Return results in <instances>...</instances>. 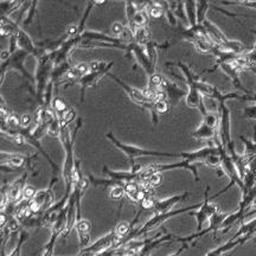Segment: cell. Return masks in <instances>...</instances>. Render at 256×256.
I'll list each match as a JSON object with an SVG mask.
<instances>
[{
  "mask_svg": "<svg viewBox=\"0 0 256 256\" xmlns=\"http://www.w3.org/2000/svg\"><path fill=\"white\" fill-rule=\"evenodd\" d=\"M62 124V122H61ZM69 125L62 124L61 128V134H59V141H61L62 146H63L65 152V159L63 168H62V177H63L64 185H65V191L64 195L70 197L73 192V172H75V163L76 159L73 157V144H75V138L77 135L78 130H80L81 126H82V119H77V125H76L73 134H70Z\"/></svg>",
  "mask_w": 256,
  "mask_h": 256,
  "instance_id": "obj_1",
  "label": "cell"
},
{
  "mask_svg": "<svg viewBox=\"0 0 256 256\" xmlns=\"http://www.w3.org/2000/svg\"><path fill=\"white\" fill-rule=\"evenodd\" d=\"M201 205V204H195V205H191V206H186V208L178 209V210H172V211L165 212V214H154L153 216H152L151 219L147 220L145 224L143 225V227H140L139 229H133V230L130 231L129 235H128L125 239L120 241L119 243L116 244L115 248L126 246V244L129 243L130 241H134V238H137L141 235H145V234L149 233V231H152V230H154V229L160 227L162 224H164V223L167 219H173V217L179 216V215L186 214V212H191L192 210H196V209H200Z\"/></svg>",
  "mask_w": 256,
  "mask_h": 256,
  "instance_id": "obj_2",
  "label": "cell"
},
{
  "mask_svg": "<svg viewBox=\"0 0 256 256\" xmlns=\"http://www.w3.org/2000/svg\"><path fill=\"white\" fill-rule=\"evenodd\" d=\"M106 138L113 144L114 146L118 147L121 152H124L125 156L127 157V159L129 160L130 167H134L135 165V159L141 157H171V158H177L181 157V153H170V152H162V151H153V149H146L143 147H138L134 145H127V144L121 143L119 139L114 137V134L111 132H108L106 134Z\"/></svg>",
  "mask_w": 256,
  "mask_h": 256,
  "instance_id": "obj_3",
  "label": "cell"
},
{
  "mask_svg": "<svg viewBox=\"0 0 256 256\" xmlns=\"http://www.w3.org/2000/svg\"><path fill=\"white\" fill-rule=\"evenodd\" d=\"M28 53L18 49L16 53L11 54L10 58L7 61L1 62V64H0V84H2V82H4L6 73L11 72V70H16V72L21 73V76L25 77L26 80H29L30 83L35 84V82H36L35 77L29 72H26L25 69V59L28 58Z\"/></svg>",
  "mask_w": 256,
  "mask_h": 256,
  "instance_id": "obj_4",
  "label": "cell"
},
{
  "mask_svg": "<svg viewBox=\"0 0 256 256\" xmlns=\"http://www.w3.org/2000/svg\"><path fill=\"white\" fill-rule=\"evenodd\" d=\"M107 76H110L111 80L115 81V82L118 83L122 89H124L125 92L128 95V97H129L133 102H135L137 105L140 106V107L145 108V110H148L149 113H151L152 121H153V124L158 125V114L156 113V110H154V102L149 99H147V97L145 96V94H144V91H140V89L134 88V87L129 86V84L124 82L121 78H119L118 76L114 75L111 72L108 73Z\"/></svg>",
  "mask_w": 256,
  "mask_h": 256,
  "instance_id": "obj_5",
  "label": "cell"
},
{
  "mask_svg": "<svg viewBox=\"0 0 256 256\" xmlns=\"http://www.w3.org/2000/svg\"><path fill=\"white\" fill-rule=\"evenodd\" d=\"M209 190H210V186H206L205 192H204V201L201 203V208L197 211L190 212V215L195 217L196 220H197V233H201V230H204V224L206 222H210L211 217L217 211H219V206L210 201L211 200L209 197Z\"/></svg>",
  "mask_w": 256,
  "mask_h": 256,
  "instance_id": "obj_6",
  "label": "cell"
},
{
  "mask_svg": "<svg viewBox=\"0 0 256 256\" xmlns=\"http://www.w3.org/2000/svg\"><path fill=\"white\" fill-rule=\"evenodd\" d=\"M125 56H134L135 61H137L138 63L141 65V68L145 70L147 75H148V77H151V76H153L154 73H156V65L149 61L148 56H147L146 48L144 45H139L135 42L130 43V44H128L127 46L126 55Z\"/></svg>",
  "mask_w": 256,
  "mask_h": 256,
  "instance_id": "obj_7",
  "label": "cell"
},
{
  "mask_svg": "<svg viewBox=\"0 0 256 256\" xmlns=\"http://www.w3.org/2000/svg\"><path fill=\"white\" fill-rule=\"evenodd\" d=\"M219 140L224 148L227 149L234 144L231 139V120H230V110L227 107L225 102L219 103Z\"/></svg>",
  "mask_w": 256,
  "mask_h": 256,
  "instance_id": "obj_8",
  "label": "cell"
},
{
  "mask_svg": "<svg viewBox=\"0 0 256 256\" xmlns=\"http://www.w3.org/2000/svg\"><path fill=\"white\" fill-rule=\"evenodd\" d=\"M120 238L116 235L115 230H111L108 234H106L105 236L95 241L94 243L88 246L87 248H84L83 250H81L82 253H91L94 255H99L101 253L106 252V250L110 249V248L116 247V244L119 243Z\"/></svg>",
  "mask_w": 256,
  "mask_h": 256,
  "instance_id": "obj_9",
  "label": "cell"
},
{
  "mask_svg": "<svg viewBox=\"0 0 256 256\" xmlns=\"http://www.w3.org/2000/svg\"><path fill=\"white\" fill-rule=\"evenodd\" d=\"M17 44L18 49L24 50L25 53H28L29 55L35 56L36 59H39L40 57L48 54L44 49L40 48L38 44H35L34 40L31 39V37L26 34L25 30H23L21 28H19L17 31Z\"/></svg>",
  "mask_w": 256,
  "mask_h": 256,
  "instance_id": "obj_10",
  "label": "cell"
},
{
  "mask_svg": "<svg viewBox=\"0 0 256 256\" xmlns=\"http://www.w3.org/2000/svg\"><path fill=\"white\" fill-rule=\"evenodd\" d=\"M178 236L174 235L172 233H165V234H158L154 238L144 239L143 247L134 256H149L152 254L154 249H157L160 244L165 243V242L176 241Z\"/></svg>",
  "mask_w": 256,
  "mask_h": 256,
  "instance_id": "obj_11",
  "label": "cell"
},
{
  "mask_svg": "<svg viewBox=\"0 0 256 256\" xmlns=\"http://www.w3.org/2000/svg\"><path fill=\"white\" fill-rule=\"evenodd\" d=\"M36 157V154L32 157H28L19 153H6V152H1L0 163H1V167L9 166V171H15L18 170V168L24 167L25 165L31 166V160L35 159Z\"/></svg>",
  "mask_w": 256,
  "mask_h": 256,
  "instance_id": "obj_12",
  "label": "cell"
},
{
  "mask_svg": "<svg viewBox=\"0 0 256 256\" xmlns=\"http://www.w3.org/2000/svg\"><path fill=\"white\" fill-rule=\"evenodd\" d=\"M214 154H219V149L216 145L203 147L193 152H182L181 157L183 158V160H189L192 164H204L206 159Z\"/></svg>",
  "mask_w": 256,
  "mask_h": 256,
  "instance_id": "obj_13",
  "label": "cell"
},
{
  "mask_svg": "<svg viewBox=\"0 0 256 256\" xmlns=\"http://www.w3.org/2000/svg\"><path fill=\"white\" fill-rule=\"evenodd\" d=\"M236 58H238V57H236ZM235 59H234L233 62H225V63H220L217 68H220V69L223 70V73H224L225 75H227L228 77L230 78L231 82H233L234 88H235L236 91H242L244 92V94H250L252 91L244 88L243 84H242V82H241V80H239V73H242V70L239 69L238 65L235 64Z\"/></svg>",
  "mask_w": 256,
  "mask_h": 256,
  "instance_id": "obj_14",
  "label": "cell"
},
{
  "mask_svg": "<svg viewBox=\"0 0 256 256\" xmlns=\"http://www.w3.org/2000/svg\"><path fill=\"white\" fill-rule=\"evenodd\" d=\"M250 239H253L252 236L248 235V234L247 235L241 236V238H235L233 236V238L229 239V241L225 242V243L220 244L219 247L215 248V249H212L210 250V252L206 253L205 256H222V255L227 254V253L229 252H231V250H234L235 248L242 246V244H244L246 242L250 241Z\"/></svg>",
  "mask_w": 256,
  "mask_h": 256,
  "instance_id": "obj_15",
  "label": "cell"
},
{
  "mask_svg": "<svg viewBox=\"0 0 256 256\" xmlns=\"http://www.w3.org/2000/svg\"><path fill=\"white\" fill-rule=\"evenodd\" d=\"M88 73H89V64L84 63V62L76 64L75 67H72V69L67 73V75L64 76L61 84H64L65 89L69 88V87L73 86V84L80 82L81 78H82L84 75H87Z\"/></svg>",
  "mask_w": 256,
  "mask_h": 256,
  "instance_id": "obj_16",
  "label": "cell"
},
{
  "mask_svg": "<svg viewBox=\"0 0 256 256\" xmlns=\"http://www.w3.org/2000/svg\"><path fill=\"white\" fill-rule=\"evenodd\" d=\"M189 192L179 193V195L171 196V197L164 198V200H160L156 201V205H154L153 210L154 214H165V212L172 211V209L177 204H179L181 201H183L189 197Z\"/></svg>",
  "mask_w": 256,
  "mask_h": 256,
  "instance_id": "obj_17",
  "label": "cell"
},
{
  "mask_svg": "<svg viewBox=\"0 0 256 256\" xmlns=\"http://www.w3.org/2000/svg\"><path fill=\"white\" fill-rule=\"evenodd\" d=\"M29 173L25 172L23 176L19 177L18 179H16L12 184L9 186L7 193H9L10 203L11 204H18L19 201H23V191L25 189L26 181H28Z\"/></svg>",
  "mask_w": 256,
  "mask_h": 256,
  "instance_id": "obj_18",
  "label": "cell"
},
{
  "mask_svg": "<svg viewBox=\"0 0 256 256\" xmlns=\"http://www.w3.org/2000/svg\"><path fill=\"white\" fill-rule=\"evenodd\" d=\"M162 91H164L166 94H167V101L168 103H170V106H172V107L178 105L179 100H181L182 97L186 96L187 94V91H183L181 87H178V84L171 82L167 78H164V81H163Z\"/></svg>",
  "mask_w": 256,
  "mask_h": 256,
  "instance_id": "obj_19",
  "label": "cell"
},
{
  "mask_svg": "<svg viewBox=\"0 0 256 256\" xmlns=\"http://www.w3.org/2000/svg\"><path fill=\"white\" fill-rule=\"evenodd\" d=\"M76 234H77L78 242H80L81 250H83L84 248L91 246V220L86 219H81L77 220L75 225Z\"/></svg>",
  "mask_w": 256,
  "mask_h": 256,
  "instance_id": "obj_20",
  "label": "cell"
},
{
  "mask_svg": "<svg viewBox=\"0 0 256 256\" xmlns=\"http://www.w3.org/2000/svg\"><path fill=\"white\" fill-rule=\"evenodd\" d=\"M108 73H110V69L102 70V72H89L87 75H84L80 80L81 86V103L84 102V95H86V91L91 87H96L97 81L100 80L102 76L108 75Z\"/></svg>",
  "mask_w": 256,
  "mask_h": 256,
  "instance_id": "obj_21",
  "label": "cell"
},
{
  "mask_svg": "<svg viewBox=\"0 0 256 256\" xmlns=\"http://www.w3.org/2000/svg\"><path fill=\"white\" fill-rule=\"evenodd\" d=\"M53 186L54 184L49 185L48 189H44V190H39V191L37 192V195L35 196V198L32 200L34 203H36L38 206H39L40 209H42L43 214L48 210V209H50L51 206L54 205V201H55V197H54V192H53Z\"/></svg>",
  "mask_w": 256,
  "mask_h": 256,
  "instance_id": "obj_22",
  "label": "cell"
},
{
  "mask_svg": "<svg viewBox=\"0 0 256 256\" xmlns=\"http://www.w3.org/2000/svg\"><path fill=\"white\" fill-rule=\"evenodd\" d=\"M185 102H186V105L189 106V107L200 110L201 114L203 116H205L206 114L209 113L208 108H206L205 103H204L203 95L196 88H189L186 96H185Z\"/></svg>",
  "mask_w": 256,
  "mask_h": 256,
  "instance_id": "obj_23",
  "label": "cell"
},
{
  "mask_svg": "<svg viewBox=\"0 0 256 256\" xmlns=\"http://www.w3.org/2000/svg\"><path fill=\"white\" fill-rule=\"evenodd\" d=\"M201 25L204 26V29H205V31L208 32L209 37H210V39L212 42L215 43L216 45H222L223 43H225L228 40V38L225 37V35L223 34L220 30L217 28L215 24H212L209 19H205L204 20V23L201 24Z\"/></svg>",
  "mask_w": 256,
  "mask_h": 256,
  "instance_id": "obj_24",
  "label": "cell"
},
{
  "mask_svg": "<svg viewBox=\"0 0 256 256\" xmlns=\"http://www.w3.org/2000/svg\"><path fill=\"white\" fill-rule=\"evenodd\" d=\"M19 28L20 26L16 21H13L10 17H5V16L0 17V35L2 37L10 38L11 36L17 34Z\"/></svg>",
  "mask_w": 256,
  "mask_h": 256,
  "instance_id": "obj_25",
  "label": "cell"
},
{
  "mask_svg": "<svg viewBox=\"0 0 256 256\" xmlns=\"http://www.w3.org/2000/svg\"><path fill=\"white\" fill-rule=\"evenodd\" d=\"M216 134H217V132L215 128L210 127L208 124L201 121L200 127L191 133V137L195 139H204V140H211V139L214 140V138L216 137Z\"/></svg>",
  "mask_w": 256,
  "mask_h": 256,
  "instance_id": "obj_26",
  "label": "cell"
},
{
  "mask_svg": "<svg viewBox=\"0 0 256 256\" xmlns=\"http://www.w3.org/2000/svg\"><path fill=\"white\" fill-rule=\"evenodd\" d=\"M185 2V12H186L187 20H189L190 28L197 26V1L196 0H186Z\"/></svg>",
  "mask_w": 256,
  "mask_h": 256,
  "instance_id": "obj_27",
  "label": "cell"
},
{
  "mask_svg": "<svg viewBox=\"0 0 256 256\" xmlns=\"http://www.w3.org/2000/svg\"><path fill=\"white\" fill-rule=\"evenodd\" d=\"M144 9H145L149 17L160 18L165 16V10L162 1H146Z\"/></svg>",
  "mask_w": 256,
  "mask_h": 256,
  "instance_id": "obj_28",
  "label": "cell"
},
{
  "mask_svg": "<svg viewBox=\"0 0 256 256\" xmlns=\"http://www.w3.org/2000/svg\"><path fill=\"white\" fill-rule=\"evenodd\" d=\"M239 139H241L242 143L244 144V147H246V148H244L243 156L248 160V163H249L250 160L256 158V127L254 140H248L244 135H239Z\"/></svg>",
  "mask_w": 256,
  "mask_h": 256,
  "instance_id": "obj_29",
  "label": "cell"
},
{
  "mask_svg": "<svg viewBox=\"0 0 256 256\" xmlns=\"http://www.w3.org/2000/svg\"><path fill=\"white\" fill-rule=\"evenodd\" d=\"M23 5H25V1H0V10H1V16L9 17V15H12L13 12L20 9Z\"/></svg>",
  "mask_w": 256,
  "mask_h": 256,
  "instance_id": "obj_30",
  "label": "cell"
},
{
  "mask_svg": "<svg viewBox=\"0 0 256 256\" xmlns=\"http://www.w3.org/2000/svg\"><path fill=\"white\" fill-rule=\"evenodd\" d=\"M125 5H126V17H127V23H128V28L133 31V34L135 32V25H134V18H135V15L138 13V7L137 5H135V2L130 1V0H128V1L125 2Z\"/></svg>",
  "mask_w": 256,
  "mask_h": 256,
  "instance_id": "obj_31",
  "label": "cell"
},
{
  "mask_svg": "<svg viewBox=\"0 0 256 256\" xmlns=\"http://www.w3.org/2000/svg\"><path fill=\"white\" fill-rule=\"evenodd\" d=\"M51 108H53V110L55 111L56 116L58 119H61L62 116L70 110V107H68V105L64 102V100H62L61 97L58 96L54 97L53 103H51Z\"/></svg>",
  "mask_w": 256,
  "mask_h": 256,
  "instance_id": "obj_32",
  "label": "cell"
},
{
  "mask_svg": "<svg viewBox=\"0 0 256 256\" xmlns=\"http://www.w3.org/2000/svg\"><path fill=\"white\" fill-rule=\"evenodd\" d=\"M151 34L147 28H139L134 32V42L139 45L146 46L151 42Z\"/></svg>",
  "mask_w": 256,
  "mask_h": 256,
  "instance_id": "obj_33",
  "label": "cell"
},
{
  "mask_svg": "<svg viewBox=\"0 0 256 256\" xmlns=\"http://www.w3.org/2000/svg\"><path fill=\"white\" fill-rule=\"evenodd\" d=\"M209 4L210 2L208 0H200L197 1V24L198 25H201L205 20V15L206 11L209 10Z\"/></svg>",
  "mask_w": 256,
  "mask_h": 256,
  "instance_id": "obj_34",
  "label": "cell"
},
{
  "mask_svg": "<svg viewBox=\"0 0 256 256\" xmlns=\"http://www.w3.org/2000/svg\"><path fill=\"white\" fill-rule=\"evenodd\" d=\"M29 239V234L26 233L25 230L20 231V235H19L18 242L16 244V247L13 248V250L11 252V254L9 256H20L21 255V249H23L24 243Z\"/></svg>",
  "mask_w": 256,
  "mask_h": 256,
  "instance_id": "obj_35",
  "label": "cell"
},
{
  "mask_svg": "<svg viewBox=\"0 0 256 256\" xmlns=\"http://www.w3.org/2000/svg\"><path fill=\"white\" fill-rule=\"evenodd\" d=\"M147 23H148V15H147V12L145 11V9L139 10L137 15H135V18H134L135 29L146 28Z\"/></svg>",
  "mask_w": 256,
  "mask_h": 256,
  "instance_id": "obj_36",
  "label": "cell"
},
{
  "mask_svg": "<svg viewBox=\"0 0 256 256\" xmlns=\"http://www.w3.org/2000/svg\"><path fill=\"white\" fill-rule=\"evenodd\" d=\"M58 238H59L58 234L51 233V238L49 239L48 243H46L44 249H43L42 256H54V249H55V244Z\"/></svg>",
  "mask_w": 256,
  "mask_h": 256,
  "instance_id": "obj_37",
  "label": "cell"
},
{
  "mask_svg": "<svg viewBox=\"0 0 256 256\" xmlns=\"http://www.w3.org/2000/svg\"><path fill=\"white\" fill-rule=\"evenodd\" d=\"M37 4H38L37 0L31 1V5H30L28 12H26V17L23 20L24 25H30V24L34 21V19L37 18Z\"/></svg>",
  "mask_w": 256,
  "mask_h": 256,
  "instance_id": "obj_38",
  "label": "cell"
},
{
  "mask_svg": "<svg viewBox=\"0 0 256 256\" xmlns=\"http://www.w3.org/2000/svg\"><path fill=\"white\" fill-rule=\"evenodd\" d=\"M162 4H163V6H164L165 17H166V19H167L168 24H170L171 26H173V28H177V25H178V21H177V17L174 16L172 10L170 9L168 1H162Z\"/></svg>",
  "mask_w": 256,
  "mask_h": 256,
  "instance_id": "obj_39",
  "label": "cell"
},
{
  "mask_svg": "<svg viewBox=\"0 0 256 256\" xmlns=\"http://www.w3.org/2000/svg\"><path fill=\"white\" fill-rule=\"evenodd\" d=\"M61 128H62L61 120L56 118L53 122H51L50 127H49L48 135H50V137L53 138H59V134H61Z\"/></svg>",
  "mask_w": 256,
  "mask_h": 256,
  "instance_id": "obj_40",
  "label": "cell"
},
{
  "mask_svg": "<svg viewBox=\"0 0 256 256\" xmlns=\"http://www.w3.org/2000/svg\"><path fill=\"white\" fill-rule=\"evenodd\" d=\"M126 196V191H125V186H115L111 187L110 192V200L113 201H121L122 198Z\"/></svg>",
  "mask_w": 256,
  "mask_h": 256,
  "instance_id": "obj_41",
  "label": "cell"
},
{
  "mask_svg": "<svg viewBox=\"0 0 256 256\" xmlns=\"http://www.w3.org/2000/svg\"><path fill=\"white\" fill-rule=\"evenodd\" d=\"M37 192L38 190H36V187L34 185H26L23 191V200L31 201L35 198V196L37 195Z\"/></svg>",
  "mask_w": 256,
  "mask_h": 256,
  "instance_id": "obj_42",
  "label": "cell"
},
{
  "mask_svg": "<svg viewBox=\"0 0 256 256\" xmlns=\"http://www.w3.org/2000/svg\"><path fill=\"white\" fill-rule=\"evenodd\" d=\"M219 116H217V114L210 113V111H209L205 116H203V121L205 122V124H208L210 127L215 128V129L219 126Z\"/></svg>",
  "mask_w": 256,
  "mask_h": 256,
  "instance_id": "obj_43",
  "label": "cell"
},
{
  "mask_svg": "<svg viewBox=\"0 0 256 256\" xmlns=\"http://www.w3.org/2000/svg\"><path fill=\"white\" fill-rule=\"evenodd\" d=\"M168 110H170V103H168L167 100L154 102V110H156L157 114H165L167 113Z\"/></svg>",
  "mask_w": 256,
  "mask_h": 256,
  "instance_id": "obj_44",
  "label": "cell"
},
{
  "mask_svg": "<svg viewBox=\"0 0 256 256\" xmlns=\"http://www.w3.org/2000/svg\"><path fill=\"white\" fill-rule=\"evenodd\" d=\"M10 215V214H9ZM19 228H20V222L16 219L13 215H10V219H9V223H7L6 228L7 230L10 231V233H17V231L19 230Z\"/></svg>",
  "mask_w": 256,
  "mask_h": 256,
  "instance_id": "obj_45",
  "label": "cell"
},
{
  "mask_svg": "<svg viewBox=\"0 0 256 256\" xmlns=\"http://www.w3.org/2000/svg\"><path fill=\"white\" fill-rule=\"evenodd\" d=\"M220 4L224 5H241V6L244 7H249V9H254L256 10V0H253V1H249V0H243V1H220Z\"/></svg>",
  "mask_w": 256,
  "mask_h": 256,
  "instance_id": "obj_46",
  "label": "cell"
},
{
  "mask_svg": "<svg viewBox=\"0 0 256 256\" xmlns=\"http://www.w3.org/2000/svg\"><path fill=\"white\" fill-rule=\"evenodd\" d=\"M243 116L249 120H256V105L247 106L243 110Z\"/></svg>",
  "mask_w": 256,
  "mask_h": 256,
  "instance_id": "obj_47",
  "label": "cell"
},
{
  "mask_svg": "<svg viewBox=\"0 0 256 256\" xmlns=\"http://www.w3.org/2000/svg\"><path fill=\"white\" fill-rule=\"evenodd\" d=\"M75 119H76V113H75V110H73V108H70V110H68L67 113H65L64 115L62 116V118L59 119V120H61L62 124L69 125L70 122H73Z\"/></svg>",
  "mask_w": 256,
  "mask_h": 256,
  "instance_id": "obj_48",
  "label": "cell"
},
{
  "mask_svg": "<svg viewBox=\"0 0 256 256\" xmlns=\"http://www.w3.org/2000/svg\"><path fill=\"white\" fill-rule=\"evenodd\" d=\"M125 29H126V28H125V26L122 25L121 23L116 21V23H114L113 25H111V34H114V37L119 38L122 34H124Z\"/></svg>",
  "mask_w": 256,
  "mask_h": 256,
  "instance_id": "obj_49",
  "label": "cell"
},
{
  "mask_svg": "<svg viewBox=\"0 0 256 256\" xmlns=\"http://www.w3.org/2000/svg\"><path fill=\"white\" fill-rule=\"evenodd\" d=\"M31 121H32L31 115H29V114H23V115L20 116L21 128H29L30 125H31Z\"/></svg>",
  "mask_w": 256,
  "mask_h": 256,
  "instance_id": "obj_50",
  "label": "cell"
},
{
  "mask_svg": "<svg viewBox=\"0 0 256 256\" xmlns=\"http://www.w3.org/2000/svg\"><path fill=\"white\" fill-rule=\"evenodd\" d=\"M116 253H118V248L113 247V248H110V249L106 250V252L101 253V254L96 255V256H116Z\"/></svg>",
  "mask_w": 256,
  "mask_h": 256,
  "instance_id": "obj_51",
  "label": "cell"
},
{
  "mask_svg": "<svg viewBox=\"0 0 256 256\" xmlns=\"http://www.w3.org/2000/svg\"><path fill=\"white\" fill-rule=\"evenodd\" d=\"M242 101H250V102L256 103V94L255 92H250V94L242 95Z\"/></svg>",
  "mask_w": 256,
  "mask_h": 256,
  "instance_id": "obj_52",
  "label": "cell"
},
{
  "mask_svg": "<svg viewBox=\"0 0 256 256\" xmlns=\"http://www.w3.org/2000/svg\"><path fill=\"white\" fill-rule=\"evenodd\" d=\"M189 247H190V246H187V244H182V247L179 248V249L177 250V252L172 253V254H170V255H168V256H181L182 253H183L184 250H186L187 248H189Z\"/></svg>",
  "mask_w": 256,
  "mask_h": 256,
  "instance_id": "obj_53",
  "label": "cell"
},
{
  "mask_svg": "<svg viewBox=\"0 0 256 256\" xmlns=\"http://www.w3.org/2000/svg\"><path fill=\"white\" fill-rule=\"evenodd\" d=\"M250 32H253V34L256 35V30H250Z\"/></svg>",
  "mask_w": 256,
  "mask_h": 256,
  "instance_id": "obj_54",
  "label": "cell"
},
{
  "mask_svg": "<svg viewBox=\"0 0 256 256\" xmlns=\"http://www.w3.org/2000/svg\"><path fill=\"white\" fill-rule=\"evenodd\" d=\"M229 256H231V255H229Z\"/></svg>",
  "mask_w": 256,
  "mask_h": 256,
  "instance_id": "obj_55",
  "label": "cell"
}]
</instances>
